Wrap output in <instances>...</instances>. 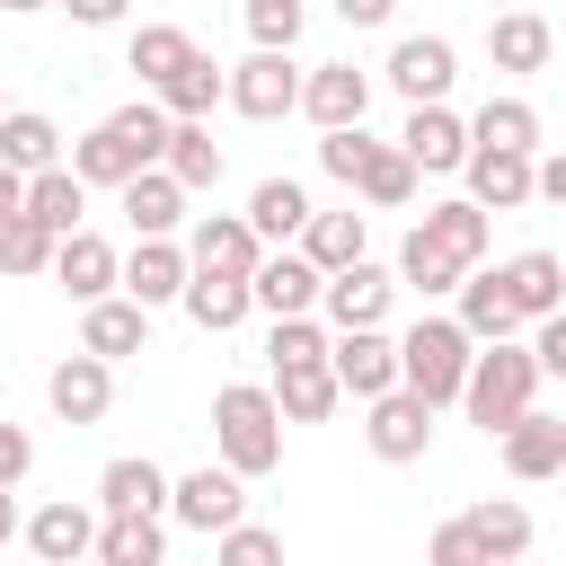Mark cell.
<instances>
[{
	"label": "cell",
	"instance_id": "1",
	"mask_svg": "<svg viewBox=\"0 0 566 566\" xmlns=\"http://www.w3.org/2000/svg\"><path fill=\"white\" fill-rule=\"evenodd\" d=\"M159 150H168V106H150V97H142V106H115L88 142H71V168H80L88 186H124V177H133V168H150Z\"/></svg>",
	"mask_w": 566,
	"mask_h": 566
},
{
	"label": "cell",
	"instance_id": "2",
	"mask_svg": "<svg viewBox=\"0 0 566 566\" xmlns=\"http://www.w3.org/2000/svg\"><path fill=\"white\" fill-rule=\"evenodd\" d=\"M212 442H221V460H230L239 478H265V469L283 460V407H274V389L230 380V389L212 398Z\"/></svg>",
	"mask_w": 566,
	"mask_h": 566
},
{
	"label": "cell",
	"instance_id": "3",
	"mask_svg": "<svg viewBox=\"0 0 566 566\" xmlns=\"http://www.w3.org/2000/svg\"><path fill=\"white\" fill-rule=\"evenodd\" d=\"M531 389H539V354H522V345H504V336H486V354H469V380H460V407H469V424H486V433H504L522 407H531Z\"/></svg>",
	"mask_w": 566,
	"mask_h": 566
},
{
	"label": "cell",
	"instance_id": "4",
	"mask_svg": "<svg viewBox=\"0 0 566 566\" xmlns=\"http://www.w3.org/2000/svg\"><path fill=\"white\" fill-rule=\"evenodd\" d=\"M469 354H478V336H469L460 318H416V327L398 336V380H407L416 398L451 407L460 380H469Z\"/></svg>",
	"mask_w": 566,
	"mask_h": 566
},
{
	"label": "cell",
	"instance_id": "5",
	"mask_svg": "<svg viewBox=\"0 0 566 566\" xmlns=\"http://www.w3.org/2000/svg\"><path fill=\"white\" fill-rule=\"evenodd\" d=\"M230 106H239L248 124L292 115V106H301V71H292V53H283V44H256V53L230 71Z\"/></svg>",
	"mask_w": 566,
	"mask_h": 566
},
{
	"label": "cell",
	"instance_id": "6",
	"mask_svg": "<svg viewBox=\"0 0 566 566\" xmlns=\"http://www.w3.org/2000/svg\"><path fill=\"white\" fill-rule=\"evenodd\" d=\"M168 513H177L186 531H203V539H212V531H230V522L248 513V486H239V469L221 460V469H195V478H177V486H168Z\"/></svg>",
	"mask_w": 566,
	"mask_h": 566
},
{
	"label": "cell",
	"instance_id": "7",
	"mask_svg": "<svg viewBox=\"0 0 566 566\" xmlns=\"http://www.w3.org/2000/svg\"><path fill=\"white\" fill-rule=\"evenodd\" d=\"M44 398H53V416H62V424H97V416L115 407V363L80 345L71 363H53V380H44Z\"/></svg>",
	"mask_w": 566,
	"mask_h": 566
},
{
	"label": "cell",
	"instance_id": "8",
	"mask_svg": "<svg viewBox=\"0 0 566 566\" xmlns=\"http://www.w3.org/2000/svg\"><path fill=\"white\" fill-rule=\"evenodd\" d=\"M363 433H371L380 460H424V442H433V398H416V389L398 380V389L371 398V424H363Z\"/></svg>",
	"mask_w": 566,
	"mask_h": 566
},
{
	"label": "cell",
	"instance_id": "9",
	"mask_svg": "<svg viewBox=\"0 0 566 566\" xmlns=\"http://www.w3.org/2000/svg\"><path fill=\"white\" fill-rule=\"evenodd\" d=\"M451 80H460V53H451L442 35H398V53H389V88H398L407 106L451 97Z\"/></svg>",
	"mask_w": 566,
	"mask_h": 566
},
{
	"label": "cell",
	"instance_id": "10",
	"mask_svg": "<svg viewBox=\"0 0 566 566\" xmlns=\"http://www.w3.org/2000/svg\"><path fill=\"white\" fill-rule=\"evenodd\" d=\"M327 363H336V389H354V398L398 389V336H380V327H345L327 345Z\"/></svg>",
	"mask_w": 566,
	"mask_h": 566
},
{
	"label": "cell",
	"instance_id": "11",
	"mask_svg": "<svg viewBox=\"0 0 566 566\" xmlns=\"http://www.w3.org/2000/svg\"><path fill=\"white\" fill-rule=\"evenodd\" d=\"M256 256H265V239L248 212H203L186 239V265H212V274H256Z\"/></svg>",
	"mask_w": 566,
	"mask_h": 566
},
{
	"label": "cell",
	"instance_id": "12",
	"mask_svg": "<svg viewBox=\"0 0 566 566\" xmlns=\"http://www.w3.org/2000/svg\"><path fill=\"white\" fill-rule=\"evenodd\" d=\"M53 283L88 310L97 292H115V283H124V265H115V248H106L97 230H62V239H53Z\"/></svg>",
	"mask_w": 566,
	"mask_h": 566
},
{
	"label": "cell",
	"instance_id": "13",
	"mask_svg": "<svg viewBox=\"0 0 566 566\" xmlns=\"http://www.w3.org/2000/svg\"><path fill=\"white\" fill-rule=\"evenodd\" d=\"M389 292H398V283L354 256V265H336V274L318 283V310H327L336 327H380V318H389Z\"/></svg>",
	"mask_w": 566,
	"mask_h": 566
},
{
	"label": "cell",
	"instance_id": "14",
	"mask_svg": "<svg viewBox=\"0 0 566 566\" xmlns=\"http://www.w3.org/2000/svg\"><path fill=\"white\" fill-rule=\"evenodd\" d=\"M398 150L416 159V177H442V168H460V159H469V124H460V115L433 97V106H416V115H407Z\"/></svg>",
	"mask_w": 566,
	"mask_h": 566
},
{
	"label": "cell",
	"instance_id": "15",
	"mask_svg": "<svg viewBox=\"0 0 566 566\" xmlns=\"http://www.w3.org/2000/svg\"><path fill=\"white\" fill-rule=\"evenodd\" d=\"M115 195H124V221H133V239H168V230L186 221V186H177L159 159H150V168H133Z\"/></svg>",
	"mask_w": 566,
	"mask_h": 566
},
{
	"label": "cell",
	"instance_id": "16",
	"mask_svg": "<svg viewBox=\"0 0 566 566\" xmlns=\"http://www.w3.org/2000/svg\"><path fill=\"white\" fill-rule=\"evenodd\" d=\"M495 283H504L513 318H548V310H566V256H548V248H522L513 265H495Z\"/></svg>",
	"mask_w": 566,
	"mask_h": 566
},
{
	"label": "cell",
	"instance_id": "17",
	"mask_svg": "<svg viewBox=\"0 0 566 566\" xmlns=\"http://www.w3.org/2000/svg\"><path fill=\"white\" fill-rule=\"evenodd\" d=\"M186 318L203 327V336H230L248 310H256V292H248V274H212V265H186Z\"/></svg>",
	"mask_w": 566,
	"mask_h": 566
},
{
	"label": "cell",
	"instance_id": "18",
	"mask_svg": "<svg viewBox=\"0 0 566 566\" xmlns=\"http://www.w3.org/2000/svg\"><path fill=\"white\" fill-rule=\"evenodd\" d=\"M363 106H371V80L354 71V62H318L310 80H301V115L327 133V124H363Z\"/></svg>",
	"mask_w": 566,
	"mask_h": 566
},
{
	"label": "cell",
	"instance_id": "19",
	"mask_svg": "<svg viewBox=\"0 0 566 566\" xmlns=\"http://www.w3.org/2000/svg\"><path fill=\"white\" fill-rule=\"evenodd\" d=\"M469 203H486V212H513V203H531V150H486V142H469Z\"/></svg>",
	"mask_w": 566,
	"mask_h": 566
},
{
	"label": "cell",
	"instance_id": "20",
	"mask_svg": "<svg viewBox=\"0 0 566 566\" xmlns=\"http://www.w3.org/2000/svg\"><path fill=\"white\" fill-rule=\"evenodd\" d=\"M504 469H513V478H557V469H566V424L539 416V407H522V416L504 424Z\"/></svg>",
	"mask_w": 566,
	"mask_h": 566
},
{
	"label": "cell",
	"instance_id": "21",
	"mask_svg": "<svg viewBox=\"0 0 566 566\" xmlns=\"http://www.w3.org/2000/svg\"><path fill=\"white\" fill-rule=\"evenodd\" d=\"M548 53H557V35H548L539 9H504V18L486 27V62H495V71H548Z\"/></svg>",
	"mask_w": 566,
	"mask_h": 566
},
{
	"label": "cell",
	"instance_id": "22",
	"mask_svg": "<svg viewBox=\"0 0 566 566\" xmlns=\"http://www.w3.org/2000/svg\"><path fill=\"white\" fill-rule=\"evenodd\" d=\"M159 168H168L186 195L221 186V142L203 133V115H168V150H159Z\"/></svg>",
	"mask_w": 566,
	"mask_h": 566
},
{
	"label": "cell",
	"instance_id": "23",
	"mask_svg": "<svg viewBox=\"0 0 566 566\" xmlns=\"http://www.w3.org/2000/svg\"><path fill=\"white\" fill-rule=\"evenodd\" d=\"M318 265L310 256H256V274H248V292H256V310H274V318H292V310H318Z\"/></svg>",
	"mask_w": 566,
	"mask_h": 566
},
{
	"label": "cell",
	"instance_id": "24",
	"mask_svg": "<svg viewBox=\"0 0 566 566\" xmlns=\"http://www.w3.org/2000/svg\"><path fill=\"white\" fill-rule=\"evenodd\" d=\"M80 345H88V354H106V363H124V354H142V345H150V310H142V301H106V292H97V301H88V318H80Z\"/></svg>",
	"mask_w": 566,
	"mask_h": 566
},
{
	"label": "cell",
	"instance_id": "25",
	"mask_svg": "<svg viewBox=\"0 0 566 566\" xmlns=\"http://www.w3.org/2000/svg\"><path fill=\"white\" fill-rule=\"evenodd\" d=\"M27 548L44 557V566H71V557H97V522H88V504H44L35 522H27Z\"/></svg>",
	"mask_w": 566,
	"mask_h": 566
},
{
	"label": "cell",
	"instance_id": "26",
	"mask_svg": "<svg viewBox=\"0 0 566 566\" xmlns=\"http://www.w3.org/2000/svg\"><path fill=\"white\" fill-rule=\"evenodd\" d=\"M336 398H345V389H336V363H327V354H318V363H283V371H274V407H283V424H318Z\"/></svg>",
	"mask_w": 566,
	"mask_h": 566
},
{
	"label": "cell",
	"instance_id": "27",
	"mask_svg": "<svg viewBox=\"0 0 566 566\" xmlns=\"http://www.w3.org/2000/svg\"><path fill=\"white\" fill-rule=\"evenodd\" d=\"M124 292H133L142 310L177 301V292H186V248H168V239H142V248L124 256Z\"/></svg>",
	"mask_w": 566,
	"mask_h": 566
},
{
	"label": "cell",
	"instance_id": "28",
	"mask_svg": "<svg viewBox=\"0 0 566 566\" xmlns=\"http://www.w3.org/2000/svg\"><path fill=\"white\" fill-rule=\"evenodd\" d=\"M212 97H230V71H221L212 53H186V62L159 80V106H168V115H212Z\"/></svg>",
	"mask_w": 566,
	"mask_h": 566
},
{
	"label": "cell",
	"instance_id": "29",
	"mask_svg": "<svg viewBox=\"0 0 566 566\" xmlns=\"http://www.w3.org/2000/svg\"><path fill=\"white\" fill-rule=\"evenodd\" d=\"M80 203H88V177H80V168L53 159V168L27 177V212H35L44 230H80Z\"/></svg>",
	"mask_w": 566,
	"mask_h": 566
},
{
	"label": "cell",
	"instance_id": "30",
	"mask_svg": "<svg viewBox=\"0 0 566 566\" xmlns=\"http://www.w3.org/2000/svg\"><path fill=\"white\" fill-rule=\"evenodd\" d=\"M416 230H424L433 248H451L460 265H478V256H486V203H469V195H460V203H424V221H416Z\"/></svg>",
	"mask_w": 566,
	"mask_h": 566
},
{
	"label": "cell",
	"instance_id": "31",
	"mask_svg": "<svg viewBox=\"0 0 566 566\" xmlns=\"http://www.w3.org/2000/svg\"><path fill=\"white\" fill-rule=\"evenodd\" d=\"M97 504H106V513H159V504H168V478H159V460H106V478H97Z\"/></svg>",
	"mask_w": 566,
	"mask_h": 566
},
{
	"label": "cell",
	"instance_id": "32",
	"mask_svg": "<svg viewBox=\"0 0 566 566\" xmlns=\"http://www.w3.org/2000/svg\"><path fill=\"white\" fill-rule=\"evenodd\" d=\"M354 195H363V203H380V212H398V203H416V159H407L398 142H371V159H363V177H354Z\"/></svg>",
	"mask_w": 566,
	"mask_h": 566
},
{
	"label": "cell",
	"instance_id": "33",
	"mask_svg": "<svg viewBox=\"0 0 566 566\" xmlns=\"http://www.w3.org/2000/svg\"><path fill=\"white\" fill-rule=\"evenodd\" d=\"M301 256H310L318 274L354 265V256H363V212H310V221H301Z\"/></svg>",
	"mask_w": 566,
	"mask_h": 566
},
{
	"label": "cell",
	"instance_id": "34",
	"mask_svg": "<svg viewBox=\"0 0 566 566\" xmlns=\"http://www.w3.org/2000/svg\"><path fill=\"white\" fill-rule=\"evenodd\" d=\"M460 522H469V539H478V557H486V566L531 548V513H522L513 495H495V504H478V513H460Z\"/></svg>",
	"mask_w": 566,
	"mask_h": 566
},
{
	"label": "cell",
	"instance_id": "35",
	"mask_svg": "<svg viewBox=\"0 0 566 566\" xmlns=\"http://www.w3.org/2000/svg\"><path fill=\"white\" fill-rule=\"evenodd\" d=\"M159 548H168L159 539V513H106L97 522V557L106 566H159Z\"/></svg>",
	"mask_w": 566,
	"mask_h": 566
},
{
	"label": "cell",
	"instance_id": "36",
	"mask_svg": "<svg viewBox=\"0 0 566 566\" xmlns=\"http://www.w3.org/2000/svg\"><path fill=\"white\" fill-rule=\"evenodd\" d=\"M53 239H62V230H44L27 203L0 212V274H53Z\"/></svg>",
	"mask_w": 566,
	"mask_h": 566
},
{
	"label": "cell",
	"instance_id": "37",
	"mask_svg": "<svg viewBox=\"0 0 566 566\" xmlns=\"http://www.w3.org/2000/svg\"><path fill=\"white\" fill-rule=\"evenodd\" d=\"M0 159H9L18 177L53 168V159H62V133H53V115H0Z\"/></svg>",
	"mask_w": 566,
	"mask_h": 566
},
{
	"label": "cell",
	"instance_id": "38",
	"mask_svg": "<svg viewBox=\"0 0 566 566\" xmlns=\"http://www.w3.org/2000/svg\"><path fill=\"white\" fill-rule=\"evenodd\" d=\"M469 142H486V150H539V115L522 97H486L478 124H469Z\"/></svg>",
	"mask_w": 566,
	"mask_h": 566
},
{
	"label": "cell",
	"instance_id": "39",
	"mask_svg": "<svg viewBox=\"0 0 566 566\" xmlns=\"http://www.w3.org/2000/svg\"><path fill=\"white\" fill-rule=\"evenodd\" d=\"M248 221H256V239H301V221H310V195H301L292 177H265V186L248 195Z\"/></svg>",
	"mask_w": 566,
	"mask_h": 566
},
{
	"label": "cell",
	"instance_id": "40",
	"mask_svg": "<svg viewBox=\"0 0 566 566\" xmlns=\"http://www.w3.org/2000/svg\"><path fill=\"white\" fill-rule=\"evenodd\" d=\"M460 274H469V265H460L451 248H433L424 230H407V248H398V283H416V292L433 301V292H460Z\"/></svg>",
	"mask_w": 566,
	"mask_h": 566
},
{
	"label": "cell",
	"instance_id": "41",
	"mask_svg": "<svg viewBox=\"0 0 566 566\" xmlns=\"http://www.w3.org/2000/svg\"><path fill=\"white\" fill-rule=\"evenodd\" d=\"M460 327L486 345V336H513V301L495 274H460Z\"/></svg>",
	"mask_w": 566,
	"mask_h": 566
},
{
	"label": "cell",
	"instance_id": "42",
	"mask_svg": "<svg viewBox=\"0 0 566 566\" xmlns=\"http://www.w3.org/2000/svg\"><path fill=\"white\" fill-rule=\"evenodd\" d=\"M186 53H195V35H186V27H133V53H124V62H133V71L159 88V80H168Z\"/></svg>",
	"mask_w": 566,
	"mask_h": 566
},
{
	"label": "cell",
	"instance_id": "43",
	"mask_svg": "<svg viewBox=\"0 0 566 566\" xmlns=\"http://www.w3.org/2000/svg\"><path fill=\"white\" fill-rule=\"evenodd\" d=\"M363 159H371V133H363V124H327V133H318V168H327V177H345V186H354V177H363Z\"/></svg>",
	"mask_w": 566,
	"mask_h": 566
},
{
	"label": "cell",
	"instance_id": "44",
	"mask_svg": "<svg viewBox=\"0 0 566 566\" xmlns=\"http://www.w3.org/2000/svg\"><path fill=\"white\" fill-rule=\"evenodd\" d=\"M265 354H274V371H283V363H318V354H327V336H318V318H310V310H292V318H274Z\"/></svg>",
	"mask_w": 566,
	"mask_h": 566
},
{
	"label": "cell",
	"instance_id": "45",
	"mask_svg": "<svg viewBox=\"0 0 566 566\" xmlns=\"http://www.w3.org/2000/svg\"><path fill=\"white\" fill-rule=\"evenodd\" d=\"M301 18H310L301 0H248V35H256V44H283V53H292V44H301Z\"/></svg>",
	"mask_w": 566,
	"mask_h": 566
},
{
	"label": "cell",
	"instance_id": "46",
	"mask_svg": "<svg viewBox=\"0 0 566 566\" xmlns=\"http://www.w3.org/2000/svg\"><path fill=\"white\" fill-rule=\"evenodd\" d=\"M212 539H221L230 566H274V557H283V531H256V522H230V531H212Z\"/></svg>",
	"mask_w": 566,
	"mask_h": 566
},
{
	"label": "cell",
	"instance_id": "47",
	"mask_svg": "<svg viewBox=\"0 0 566 566\" xmlns=\"http://www.w3.org/2000/svg\"><path fill=\"white\" fill-rule=\"evenodd\" d=\"M27 469H35V442H27V424H9V416H0V486H18Z\"/></svg>",
	"mask_w": 566,
	"mask_h": 566
},
{
	"label": "cell",
	"instance_id": "48",
	"mask_svg": "<svg viewBox=\"0 0 566 566\" xmlns=\"http://www.w3.org/2000/svg\"><path fill=\"white\" fill-rule=\"evenodd\" d=\"M433 566H486L478 539H469V522H442V531H433Z\"/></svg>",
	"mask_w": 566,
	"mask_h": 566
},
{
	"label": "cell",
	"instance_id": "49",
	"mask_svg": "<svg viewBox=\"0 0 566 566\" xmlns=\"http://www.w3.org/2000/svg\"><path fill=\"white\" fill-rule=\"evenodd\" d=\"M531 354H539V371H557V380H566V310H548V318H539V345H531Z\"/></svg>",
	"mask_w": 566,
	"mask_h": 566
},
{
	"label": "cell",
	"instance_id": "50",
	"mask_svg": "<svg viewBox=\"0 0 566 566\" xmlns=\"http://www.w3.org/2000/svg\"><path fill=\"white\" fill-rule=\"evenodd\" d=\"M53 9H71V18H80V27H115V18H124V9H133V0H53Z\"/></svg>",
	"mask_w": 566,
	"mask_h": 566
},
{
	"label": "cell",
	"instance_id": "51",
	"mask_svg": "<svg viewBox=\"0 0 566 566\" xmlns=\"http://www.w3.org/2000/svg\"><path fill=\"white\" fill-rule=\"evenodd\" d=\"M531 195H548V203H566V150H557V159H531Z\"/></svg>",
	"mask_w": 566,
	"mask_h": 566
},
{
	"label": "cell",
	"instance_id": "52",
	"mask_svg": "<svg viewBox=\"0 0 566 566\" xmlns=\"http://www.w3.org/2000/svg\"><path fill=\"white\" fill-rule=\"evenodd\" d=\"M389 9H398V0H336L345 27H389Z\"/></svg>",
	"mask_w": 566,
	"mask_h": 566
},
{
	"label": "cell",
	"instance_id": "53",
	"mask_svg": "<svg viewBox=\"0 0 566 566\" xmlns=\"http://www.w3.org/2000/svg\"><path fill=\"white\" fill-rule=\"evenodd\" d=\"M18 203H27V177H18L9 159H0V212H18Z\"/></svg>",
	"mask_w": 566,
	"mask_h": 566
},
{
	"label": "cell",
	"instance_id": "54",
	"mask_svg": "<svg viewBox=\"0 0 566 566\" xmlns=\"http://www.w3.org/2000/svg\"><path fill=\"white\" fill-rule=\"evenodd\" d=\"M9 495H18V486H0V548L18 539V504H9Z\"/></svg>",
	"mask_w": 566,
	"mask_h": 566
},
{
	"label": "cell",
	"instance_id": "55",
	"mask_svg": "<svg viewBox=\"0 0 566 566\" xmlns=\"http://www.w3.org/2000/svg\"><path fill=\"white\" fill-rule=\"evenodd\" d=\"M0 9H9V18H35V9H53V0H0Z\"/></svg>",
	"mask_w": 566,
	"mask_h": 566
}]
</instances>
